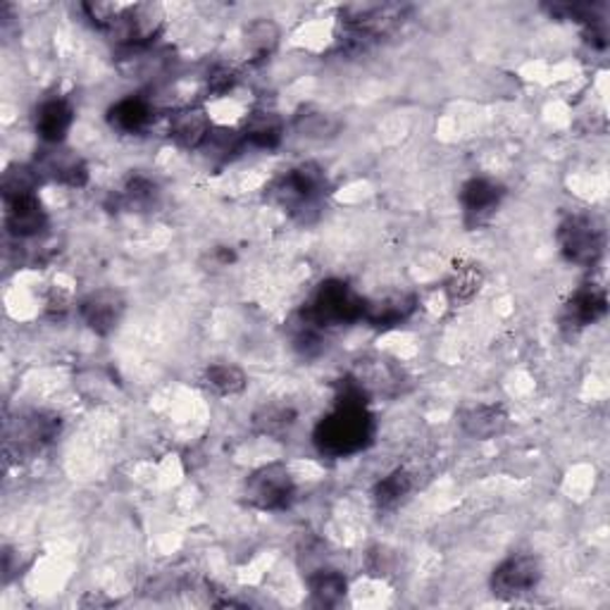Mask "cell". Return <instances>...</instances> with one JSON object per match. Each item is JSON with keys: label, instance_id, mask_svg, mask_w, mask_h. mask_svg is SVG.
<instances>
[{"label": "cell", "instance_id": "obj_1", "mask_svg": "<svg viewBox=\"0 0 610 610\" xmlns=\"http://www.w3.org/2000/svg\"><path fill=\"white\" fill-rule=\"evenodd\" d=\"M365 389L353 378H347L339 386L334 409L327 413L312 432V444L322 456L347 458L370 446L374 436V417L368 409Z\"/></svg>", "mask_w": 610, "mask_h": 610}, {"label": "cell", "instance_id": "obj_2", "mask_svg": "<svg viewBox=\"0 0 610 610\" xmlns=\"http://www.w3.org/2000/svg\"><path fill=\"white\" fill-rule=\"evenodd\" d=\"M330 179L318 163H301L272 182L268 196L285 208L299 225H312L322 213Z\"/></svg>", "mask_w": 610, "mask_h": 610}, {"label": "cell", "instance_id": "obj_3", "mask_svg": "<svg viewBox=\"0 0 610 610\" xmlns=\"http://www.w3.org/2000/svg\"><path fill=\"white\" fill-rule=\"evenodd\" d=\"M363 308L365 299L347 281L324 279L303 306L301 318L320 327V330H332V327L361 322Z\"/></svg>", "mask_w": 610, "mask_h": 610}, {"label": "cell", "instance_id": "obj_4", "mask_svg": "<svg viewBox=\"0 0 610 610\" xmlns=\"http://www.w3.org/2000/svg\"><path fill=\"white\" fill-rule=\"evenodd\" d=\"M556 239L560 246V254L568 262L580 265V268H593L603 256L606 234L599 220L591 215L575 213L558 225Z\"/></svg>", "mask_w": 610, "mask_h": 610}, {"label": "cell", "instance_id": "obj_5", "mask_svg": "<svg viewBox=\"0 0 610 610\" xmlns=\"http://www.w3.org/2000/svg\"><path fill=\"white\" fill-rule=\"evenodd\" d=\"M244 496L254 508L279 513L287 510L296 498V482L285 463L260 465L244 484Z\"/></svg>", "mask_w": 610, "mask_h": 610}, {"label": "cell", "instance_id": "obj_6", "mask_svg": "<svg viewBox=\"0 0 610 610\" xmlns=\"http://www.w3.org/2000/svg\"><path fill=\"white\" fill-rule=\"evenodd\" d=\"M60 436V417L34 411L18 417L8 427V453L18 458H34Z\"/></svg>", "mask_w": 610, "mask_h": 610}, {"label": "cell", "instance_id": "obj_7", "mask_svg": "<svg viewBox=\"0 0 610 610\" xmlns=\"http://www.w3.org/2000/svg\"><path fill=\"white\" fill-rule=\"evenodd\" d=\"M165 27V8L161 3H132L124 6L122 18L117 20L115 34L117 43L127 49H148Z\"/></svg>", "mask_w": 610, "mask_h": 610}, {"label": "cell", "instance_id": "obj_8", "mask_svg": "<svg viewBox=\"0 0 610 610\" xmlns=\"http://www.w3.org/2000/svg\"><path fill=\"white\" fill-rule=\"evenodd\" d=\"M541 582V562L529 554H513L492 572V591L500 599H518Z\"/></svg>", "mask_w": 610, "mask_h": 610}, {"label": "cell", "instance_id": "obj_9", "mask_svg": "<svg viewBox=\"0 0 610 610\" xmlns=\"http://www.w3.org/2000/svg\"><path fill=\"white\" fill-rule=\"evenodd\" d=\"M34 169L41 179H51L55 184L70 186V189H84L89 184V165L82 155H76L72 148L60 146H43L37 155Z\"/></svg>", "mask_w": 610, "mask_h": 610}, {"label": "cell", "instance_id": "obj_10", "mask_svg": "<svg viewBox=\"0 0 610 610\" xmlns=\"http://www.w3.org/2000/svg\"><path fill=\"white\" fill-rule=\"evenodd\" d=\"M124 310H127V301H124V296L117 289L111 287L91 291L80 303V316L84 324L99 337H111L117 330L124 318Z\"/></svg>", "mask_w": 610, "mask_h": 610}, {"label": "cell", "instance_id": "obj_11", "mask_svg": "<svg viewBox=\"0 0 610 610\" xmlns=\"http://www.w3.org/2000/svg\"><path fill=\"white\" fill-rule=\"evenodd\" d=\"M606 312H608L606 289L601 285H593V281H589V285H582L570 296L566 308H562L560 324H562V330L577 334V332L587 330V327L601 322L606 318Z\"/></svg>", "mask_w": 610, "mask_h": 610}, {"label": "cell", "instance_id": "obj_12", "mask_svg": "<svg viewBox=\"0 0 610 610\" xmlns=\"http://www.w3.org/2000/svg\"><path fill=\"white\" fill-rule=\"evenodd\" d=\"M506 189L489 177H473L461 186V206L467 227H479L498 210Z\"/></svg>", "mask_w": 610, "mask_h": 610}, {"label": "cell", "instance_id": "obj_13", "mask_svg": "<svg viewBox=\"0 0 610 610\" xmlns=\"http://www.w3.org/2000/svg\"><path fill=\"white\" fill-rule=\"evenodd\" d=\"M213 132V122L210 115L203 105L189 103L177 107L175 113L169 115L167 122V134L175 144L184 151H200V146L206 144V138Z\"/></svg>", "mask_w": 610, "mask_h": 610}, {"label": "cell", "instance_id": "obj_14", "mask_svg": "<svg viewBox=\"0 0 610 610\" xmlns=\"http://www.w3.org/2000/svg\"><path fill=\"white\" fill-rule=\"evenodd\" d=\"M6 229L14 239H37L49 229V213H45L39 194H24L6 200Z\"/></svg>", "mask_w": 610, "mask_h": 610}, {"label": "cell", "instance_id": "obj_15", "mask_svg": "<svg viewBox=\"0 0 610 610\" xmlns=\"http://www.w3.org/2000/svg\"><path fill=\"white\" fill-rule=\"evenodd\" d=\"M417 310V296L411 291H394L380 296V299H365L363 322L374 330H394V327L409 322Z\"/></svg>", "mask_w": 610, "mask_h": 610}, {"label": "cell", "instance_id": "obj_16", "mask_svg": "<svg viewBox=\"0 0 610 610\" xmlns=\"http://www.w3.org/2000/svg\"><path fill=\"white\" fill-rule=\"evenodd\" d=\"M72 124H74V107L68 99L53 96V99H45L37 107L34 127L39 138L43 141V146L65 144Z\"/></svg>", "mask_w": 610, "mask_h": 610}, {"label": "cell", "instance_id": "obj_17", "mask_svg": "<svg viewBox=\"0 0 610 610\" xmlns=\"http://www.w3.org/2000/svg\"><path fill=\"white\" fill-rule=\"evenodd\" d=\"M155 120V105L148 96H141V93H132V96L120 99L111 111H107V124L120 134H141L146 132Z\"/></svg>", "mask_w": 610, "mask_h": 610}, {"label": "cell", "instance_id": "obj_18", "mask_svg": "<svg viewBox=\"0 0 610 610\" xmlns=\"http://www.w3.org/2000/svg\"><path fill=\"white\" fill-rule=\"evenodd\" d=\"M458 422L463 432L473 440H494L508 430V413L498 403H479L465 409Z\"/></svg>", "mask_w": 610, "mask_h": 610}, {"label": "cell", "instance_id": "obj_19", "mask_svg": "<svg viewBox=\"0 0 610 610\" xmlns=\"http://www.w3.org/2000/svg\"><path fill=\"white\" fill-rule=\"evenodd\" d=\"M241 134L246 146H254L260 151H275L281 146V141H285L287 122L272 111H256L248 115Z\"/></svg>", "mask_w": 610, "mask_h": 610}, {"label": "cell", "instance_id": "obj_20", "mask_svg": "<svg viewBox=\"0 0 610 610\" xmlns=\"http://www.w3.org/2000/svg\"><path fill=\"white\" fill-rule=\"evenodd\" d=\"M254 430L260 436H270V440H281L287 436L296 422H299V411L291 403H262L260 409L250 417Z\"/></svg>", "mask_w": 610, "mask_h": 610}, {"label": "cell", "instance_id": "obj_21", "mask_svg": "<svg viewBox=\"0 0 610 610\" xmlns=\"http://www.w3.org/2000/svg\"><path fill=\"white\" fill-rule=\"evenodd\" d=\"M341 120L334 113H327L322 107H303V111L296 113L293 117V130L299 132L303 138L312 141H327L334 138L341 132Z\"/></svg>", "mask_w": 610, "mask_h": 610}, {"label": "cell", "instance_id": "obj_22", "mask_svg": "<svg viewBox=\"0 0 610 610\" xmlns=\"http://www.w3.org/2000/svg\"><path fill=\"white\" fill-rule=\"evenodd\" d=\"M413 489H415L413 473L405 471V467H396V471H391L386 477H382L378 484H374L372 496L378 508L391 510L399 504H403Z\"/></svg>", "mask_w": 610, "mask_h": 610}, {"label": "cell", "instance_id": "obj_23", "mask_svg": "<svg viewBox=\"0 0 610 610\" xmlns=\"http://www.w3.org/2000/svg\"><path fill=\"white\" fill-rule=\"evenodd\" d=\"M353 380L365 389L370 396L372 391H382V394H394L401 389V372L391 365L384 358H374V361H365L363 370L353 374Z\"/></svg>", "mask_w": 610, "mask_h": 610}, {"label": "cell", "instance_id": "obj_24", "mask_svg": "<svg viewBox=\"0 0 610 610\" xmlns=\"http://www.w3.org/2000/svg\"><path fill=\"white\" fill-rule=\"evenodd\" d=\"M279 39H281L279 27L268 18H258L250 22L244 34L246 51L254 55V60H268L277 51Z\"/></svg>", "mask_w": 610, "mask_h": 610}, {"label": "cell", "instance_id": "obj_25", "mask_svg": "<svg viewBox=\"0 0 610 610\" xmlns=\"http://www.w3.org/2000/svg\"><path fill=\"white\" fill-rule=\"evenodd\" d=\"M484 285V275L479 265H461V268L453 270L451 279L446 281V296L451 306H465L471 303L479 293Z\"/></svg>", "mask_w": 610, "mask_h": 610}, {"label": "cell", "instance_id": "obj_26", "mask_svg": "<svg viewBox=\"0 0 610 610\" xmlns=\"http://www.w3.org/2000/svg\"><path fill=\"white\" fill-rule=\"evenodd\" d=\"M203 380L215 391L217 396H239L248 386L246 372L234 363H210Z\"/></svg>", "mask_w": 610, "mask_h": 610}, {"label": "cell", "instance_id": "obj_27", "mask_svg": "<svg viewBox=\"0 0 610 610\" xmlns=\"http://www.w3.org/2000/svg\"><path fill=\"white\" fill-rule=\"evenodd\" d=\"M308 587L312 599H316L320 606H334L343 599L349 585H347V577H343L339 570L322 568L308 577Z\"/></svg>", "mask_w": 610, "mask_h": 610}, {"label": "cell", "instance_id": "obj_28", "mask_svg": "<svg viewBox=\"0 0 610 610\" xmlns=\"http://www.w3.org/2000/svg\"><path fill=\"white\" fill-rule=\"evenodd\" d=\"M246 146L244 134L234 132V130H215L206 138V144L200 146V151L206 153V158L213 163H229L237 158L241 148Z\"/></svg>", "mask_w": 610, "mask_h": 610}, {"label": "cell", "instance_id": "obj_29", "mask_svg": "<svg viewBox=\"0 0 610 610\" xmlns=\"http://www.w3.org/2000/svg\"><path fill=\"white\" fill-rule=\"evenodd\" d=\"M158 196H161L158 184L146 175H132L122 186V200L124 206L130 208H138V210L153 208L155 203H158Z\"/></svg>", "mask_w": 610, "mask_h": 610}, {"label": "cell", "instance_id": "obj_30", "mask_svg": "<svg viewBox=\"0 0 610 610\" xmlns=\"http://www.w3.org/2000/svg\"><path fill=\"white\" fill-rule=\"evenodd\" d=\"M39 172L27 165H12L3 175V200L39 192Z\"/></svg>", "mask_w": 610, "mask_h": 610}, {"label": "cell", "instance_id": "obj_31", "mask_svg": "<svg viewBox=\"0 0 610 610\" xmlns=\"http://www.w3.org/2000/svg\"><path fill=\"white\" fill-rule=\"evenodd\" d=\"M82 10H84L86 20L93 27H99L103 31H113L117 20L122 18L124 6L122 3H101V0H93V3H84Z\"/></svg>", "mask_w": 610, "mask_h": 610}, {"label": "cell", "instance_id": "obj_32", "mask_svg": "<svg viewBox=\"0 0 610 610\" xmlns=\"http://www.w3.org/2000/svg\"><path fill=\"white\" fill-rule=\"evenodd\" d=\"M237 82H239L237 70H231L227 65H215L208 72V93H213V96H225L227 91L237 86Z\"/></svg>", "mask_w": 610, "mask_h": 610}]
</instances>
